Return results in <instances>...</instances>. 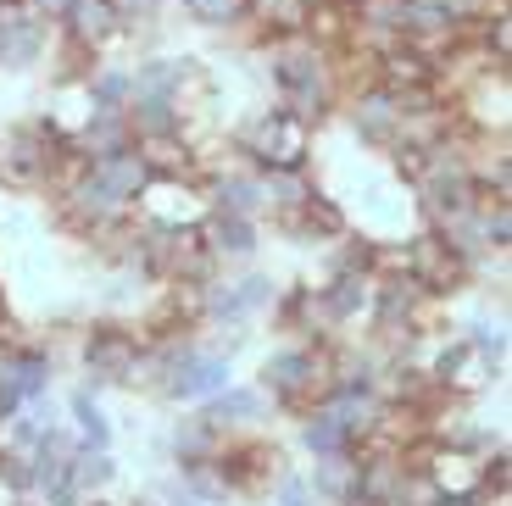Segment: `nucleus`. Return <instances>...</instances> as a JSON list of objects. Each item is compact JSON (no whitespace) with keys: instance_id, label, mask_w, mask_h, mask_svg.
Wrapping results in <instances>:
<instances>
[{"instance_id":"12","label":"nucleus","mask_w":512,"mask_h":506,"mask_svg":"<svg viewBox=\"0 0 512 506\" xmlns=\"http://www.w3.org/2000/svg\"><path fill=\"white\" fill-rule=\"evenodd\" d=\"M212 212H234V217L268 212L262 173H218V178H212Z\"/></svg>"},{"instance_id":"3","label":"nucleus","mask_w":512,"mask_h":506,"mask_svg":"<svg viewBox=\"0 0 512 506\" xmlns=\"http://www.w3.org/2000/svg\"><path fill=\"white\" fill-rule=\"evenodd\" d=\"M401 256H407V273H412V279H418L429 295H451L462 279H468V262H462V256L451 251L446 240H440L435 228L412 234L407 251H401Z\"/></svg>"},{"instance_id":"16","label":"nucleus","mask_w":512,"mask_h":506,"mask_svg":"<svg viewBox=\"0 0 512 506\" xmlns=\"http://www.w3.org/2000/svg\"><path fill=\"white\" fill-rule=\"evenodd\" d=\"M67 479H73V490H78V495H101L106 484L117 479L112 451H95V445H84V440H78L73 462H67Z\"/></svg>"},{"instance_id":"20","label":"nucleus","mask_w":512,"mask_h":506,"mask_svg":"<svg viewBox=\"0 0 512 506\" xmlns=\"http://www.w3.org/2000/svg\"><path fill=\"white\" fill-rule=\"evenodd\" d=\"M67 406H73L78 440H84V445H95V451H112V423H106V412H101V406L90 401V390H78V395H73V401H67Z\"/></svg>"},{"instance_id":"2","label":"nucleus","mask_w":512,"mask_h":506,"mask_svg":"<svg viewBox=\"0 0 512 506\" xmlns=\"http://www.w3.org/2000/svg\"><path fill=\"white\" fill-rule=\"evenodd\" d=\"M229 356L218 351H201V345H184L173 362H167V379H162V395L167 401H179V406H201L206 395H218L223 384H229Z\"/></svg>"},{"instance_id":"23","label":"nucleus","mask_w":512,"mask_h":506,"mask_svg":"<svg viewBox=\"0 0 512 506\" xmlns=\"http://www.w3.org/2000/svg\"><path fill=\"white\" fill-rule=\"evenodd\" d=\"M23 6H28V12H34V17H39V23H62V17H67V6H73V0H23Z\"/></svg>"},{"instance_id":"26","label":"nucleus","mask_w":512,"mask_h":506,"mask_svg":"<svg viewBox=\"0 0 512 506\" xmlns=\"http://www.w3.org/2000/svg\"><path fill=\"white\" fill-rule=\"evenodd\" d=\"M262 6H279V0H262Z\"/></svg>"},{"instance_id":"18","label":"nucleus","mask_w":512,"mask_h":506,"mask_svg":"<svg viewBox=\"0 0 512 506\" xmlns=\"http://www.w3.org/2000/svg\"><path fill=\"white\" fill-rule=\"evenodd\" d=\"M301 445H307L312 456H334V451H351V434L329 406H312L307 418H301Z\"/></svg>"},{"instance_id":"21","label":"nucleus","mask_w":512,"mask_h":506,"mask_svg":"<svg viewBox=\"0 0 512 506\" xmlns=\"http://www.w3.org/2000/svg\"><path fill=\"white\" fill-rule=\"evenodd\" d=\"M273 501L279 506H318V490H312L307 473H279L273 479Z\"/></svg>"},{"instance_id":"14","label":"nucleus","mask_w":512,"mask_h":506,"mask_svg":"<svg viewBox=\"0 0 512 506\" xmlns=\"http://www.w3.org/2000/svg\"><path fill=\"white\" fill-rule=\"evenodd\" d=\"M318 501H346L357 495V451H334V456H318V473H307Z\"/></svg>"},{"instance_id":"1","label":"nucleus","mask_w":512,"mask_h":506,"mask_svg":"<svg viewBox=\"0 0 512 506\" xmlns=\"http://www.w3.org/2000/svg\"><path fill=\"white\" fill-rule=\"evenodd\" d=\"M229 140L240 156L256 162V173H262V167H307L312 123H301L290 106H268V112H256L245 128H234Z\"/></svg>"},{"instance_id":"6","label":"nucleus","mask_w":512,"mask_h":506,"mask_svg":"<svg viewBox=\"0 0 512 506\" xmlns=\"http://www.w3.org/2000/svg\"><path fill=\"white\" fill-rule=\"evenodd\" d=\"M62 34L78 39L84 51L101 56L112 39L128 34V17H123V6H117V0H73V6H67V17H62Z\"/></svg>"},{"instance_id":"5","label":"nucleus","mask_w":512,"mask_h":506,"mask_svg":"<svg viewBox=\"0 0 512 506\" xmlns=\"http://www.w3.org/2000/svg\"><path fill=\"white\" fill-rule=\"evenodd\" d=\"M145 340L128 329H90L84 340V367H90V384H128V367L140 362Z\"/></svg>"},{"instance_id":"13","label":"nucleus","mask_w":512,"mask_h":506,"mask_svg":"<svg viewBox=\"0 0 512 506\" xmlns=\"http://www.w3.org/2000/svg\"><path fill=\"white\" fill-rule=\"evenodd\" d=\"M262 195H268V212L295 217L318 190H312L307 167H262Z\"/></svg>"},{"instance_id":"24","label":"nucleus","mask_w":512,"mask_h":506,"mask_svg":"<svg viewBox=\"0 0 512 506\" xmlns=\"http://www.w3.org/2000/svg\"><path fill=\"white\" fill-rule=\"evenodd\" d=\"M167 506H206V501H201V495H190L184 484H173V490H167Z\"/></svg>"},{"instance_id":"22","label":"nucleus","mask_w":512,"mask_h":506,"mask_svg":"<svg viewBox=\"0 0 512 506\" xmlns=\"http://www.w3.org/2000/svg\"><path fill=\"white\" fill-rule=\"evenodd\" d=\"M468 345H474V351H479V356H485V362L501 373V356H507V334L490 329V323H474V329H468Z\"/></svg>"},{"instance_id":"8","label":"nucleus","mask_w":512,"mask_h":506,"mask_svg":"<svg viewBox=\"0 0 512 506\" xmlns=\"http://www.w3.org/2000/svg\"><path fill=\"white\" fill-rule=\"evenodd\" d=\"M90 173H95V184H101V190L112 195V201H123V206H134V201H140V190L151 184V167H145L140 145H128V151H112V156H95Z\"/></svg>"},{"instance_id":"19","label":"nucleus","mask_w":512,"mask_h":506,"mask_svg":"<svg viewBox=\"0 0 512 506\" xmlns=\"http://www.w3.org/2000/svg\"><path fill=\"white\" fill-rule=\"evenodd\" d=\"M173 451H179V462H201V456H218L223 451V429H212L206 418H190L173 429Z\"/></svg>"},{"instance_id":"4","label":"nucleus","mask_w":512,"mask_h":506,"mask_svg":"<svg viewBox=\"0 0 512 506\" xmlns=\"http://www.w3.org/2000/svg\"><path fill=\"white\" fill-rule=\"evenodd\" d=\"M128 78H134V101H184V89L206 84L195 56H140Z\"/></svg>"},{"instance_id":"7","label":"nucleus","mask_w":512,"mask_h":506,"mask_svg":"<svg viewBox=\"0 0 512 506\" xmlns=\"http://www.w3.org/2000/svg\"><path fill=\"white\" fill-rule=\"evenodd\" d=\"M351 128H357L362 145H390V140H396V128H401L396 89H384V84L351 89Z\"/></svg>"},{"instance_id":"25","label":"nucleus","mask_w":512,"mask_h":506,"mask_svg":"<svg viewBox=\"0 0 512 506\" xmlns=\"http://www.w3.org/2000/svg\"><path fill=\"white\" fill-rule=\"evenodd\" d=\"M84 506H106V501H84Z\"/></svg>"},{"instance_id":"15","label":"nucleus","mask_w":512,"mask_h":506,"mask_svg":"<svg viewBox=\"0 0 512 506\" xmlns=\"http://www.w3.org/2000/svg\"><path fill=\"white\" fill-rule=\"evenodd\" d=\"M84 95H90L95 112H123L134 101V78H128V67H90L84 73Z\"/></svg>"},{"instance_id":"17","label":"nucleus","mask_w":512,"mask_h":506,"mask_svg":"<svg viewBox=\"0 0 512 506\" xmlns=\"http://www.w3.org/2000/svg\"><path fill=\"white\" fill-rule=\"evenodd\" d=\"M195 28H240L251 17H262V0H184Z\"/></svg>"},{"instance_id":"11","label":"nucleus","mask_w":512,"mask_h":506,"mask_svg":"<svg viewBox=\"0 0 512 506\" xmlns=\"http://www.w3.org/2000/svg\"><path fill=\"white\" fill-rule=\"evenodd\" d=\"M73 145L84 156H112V151H128V145H134V128H128V117L123 112H95L90 106V117H84V128H78L73 134Z\"/></svg>"},{"instance_id":"10","label":"nucleus","mask_w":512,"mask_h":506,"mask_svg":"<svg viewBox=\"0 0 512 506\" xmlns=\"http://www.w3.org/2000/svg\"><path fill=\"white\" fill-rule=\"evenodd\" d=\"M206 412L201 418L212 423V429H234V423H262L268 418V390H229V384H223L218 395H206Z\"/></svg>"},{"instance_id":"9","label":"nucleus","mask_w":512,"mask_h":506,"mask_svg":"<svg viewBox=\"0 0 512 506\" xmlns=\"http://www.w3.org/2000/svg\"><path fill=\"white\" fill-rule=\"evenodd\" d=\"M201 245L218 262H245V256H256V217H234V212H206L201 217Z\"/></svg>"}]
</instances>
